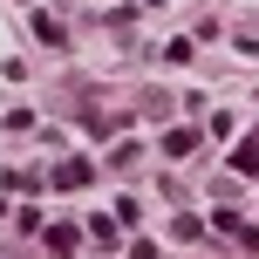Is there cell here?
<instances>
[{
	"instance_id": "obj_1",
	"label": "cell",
	"mask_w": 259,
	"mask_h": 259,
	"mask_svg": "<svg viewBox=\"0 0 259 259\" xmlns=\"http://www.w3.org/2000/svg\"><path fill=\"white\" fill-rule=\"evenodd\" d=\"M89 178H96V164H89V157H68V164L55 170V191H82Z\"/></svg>"
},
{
	"instance_id": "obj_2",
	"label": "cell",
	"mask_w": 259,
	"mask_h": 259,
	"mask_svg": "<svg viewBox=\"0 0 259 259\" xmlns=\"http://www.w3.org/2000/svg\"><path fill=\"white\" fill-rule=\"evenodd\" d=\"M68 252H75V225H55L48 232V259H68Z\"/></svg>"
},
{
	"instance_id": "obj_3",
	"label": "cell",
	"mask_w": 259,
	"mask_h": 259,
	"mask_svg": "<svg viewBox=\"0 0 259 259\" xmlns=\"http://www.w3.org/2000/svg\"><path fill=\"white\" fill-rule=\"evenodd\" d=\"M232 170H239V178H259V143H239V150H232Z\"/></svg>"
},
{
	"instance_id": "obj_4",
	"label": "cell",
	"mask_w": 259,
	"mask_h": 259,
	"mask_svg": "<svg viewBox=\"0 0 259 259\" xmlns=\"http://www.w3.org/2000/svg\"><path fill=\"white\" fill-rule=\"evenodd\" d=\"M164 150H170V157H191V150H198V130H170Z\"/></svg>"
},
{
	"instance_id": "obj_5",
	"label": "cell",
	"mask_w": 259,
	"mask_h": 259,
	"mask_svg": "<svg viewBox=\"0 0 259 259\" xmlns=\"http://www.w3.org/2000/svg\"><path fill=\"white\" fill-rule=\"evenodd\" d=\"M34 34L48 41V48H62V41H68V27H62V21H48V14H41V21H34Z\"/></svg>"
},
{
	"instance_id": "obj_6",
	"label": "cell",
	"mask_w": 259,
	"mask_h": 259,
	"mask_svg": "<svg viewBox=\"0 0 259 259\" xmlns=\"http://www.w3.org/2000/svg\"><path fill=\"white\" fill-rule=\"evenodd\" d=\"M130 259H157V246H130Z\"/></svg>"
}]
</instances>
